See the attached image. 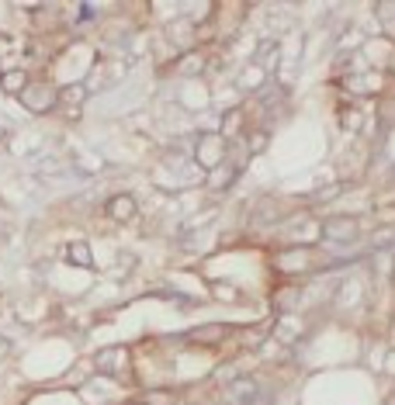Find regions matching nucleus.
I'll list each match as a JSON object with an SVG mask.
<instances>
[{
  "label": "nucleus",
  "mask_w": 395,
  "mask_h": 405,
  "mask_svg": "<svg viewBox=\"0 0 395 405\" xmlns=\"http://www.w3.org/2000/svg\"><path fill=\"white\" fill-rule=\"evenodd\" d=\"M21 101H25V108H28V111H35V115H46V111H53V108L59 104V90L53 87V83L32 80V83L25 87Z\"/></svg>",
  "instance_id": "1"
},
{
  "label": "nucleus",
  "mask_w": 395,
  "mask_h": 405,
  "mask_svg": "<svg viewBox=\"0 0 395 405\" xmlns=\"http://www.w3.org/2000/svg\"><path fill=\"white\" fill-rule=\"evenodd\" d=\"M222 149H226V139H222V135H212V139L198 142V160H201L205 167H219V163H222Z\"/></svg>",
  "instance_id": "2"
},
{
  "label": "nucleus",
  "mask_w": 395,
  "mask_h": 405,
  "mask_svg": "<svg viewBox=\"0 0 395 405\" xmlns=\"http://www.w3.org/2000/svg\"><path fill=\"white\" fill-rule=\"evenodd\" d=\"M108 215L118 219V222H128V219H135V201L128 198V194H118L108 201Z\"/></svg>",
  "instance_id": "3"
},
{
  "label": "nucleus",
  "mask_w": 395,
  "mask_h": 405,
  "mask_svg": "<svg viewBox=\"0 0 395 405\" xmlns=\"http://www.w3.org/2000/svg\"><path fill=\"white\" fill-rule=\"evenodd\" d=\"M0 87H4V94H25V87H28V73L25 69H7L4 76H0Z\"/></svg>",
  "instance_id": "4"
},
{
  "label": "nucleus",
  "mask_w": 395,
  "mask_h": 405,
  "mask_svg": "<svg viewBox=\"0 0 395 405\" xmlns=\"http://www.w3.org/2000/svg\"><path fill=\"white\" fill-rule=\"evenodd\" d=\"M222 336H226V326H205V329H198L191 340H194V343H219Z\"/></svg>",
  "instance_id": "5"
},
{
  "label": "nucleus",
  "mask_w": 395,
  "mask_h": 405,
  "mask_svg": "<svg viewBox=\"0 0 395 405\" xmlns=\"http://www.w3.org/2000/svg\"><path fill=\"white\" fill-rule=\"evenodd\" d=\"M83 94H87V87H80V83H76V87H66V90H59V101H66V104H76Z\"/></svg>",
  "instance_id": "6"
},
{
  "label": "nucleus",
  "mask_w": 395,
  "mask_h": 405,
  "mask_svg": "<svg viewBox=\"0 0 395 405\" xmlns=\"http://www.w3.org/2000/svg\"><path fill=\"white\" fill-rule=\"evenodd\" d=\"M69 260L80 263V267H91V249H83V246L76 242V246H69Z\"/></svg>",
  "instance_id": "7"
},
{
  "label": "nucleus",
  "mask_w": 395,
  "mask_h": 405,
  "mask_svg": "<svg viewBox=\"0 0 395 405\" xmlns=\"http://www.w3.org/2000/svg\"><path fill=\"white\" fill-rule=\"evenodd\" d=\"M326 235L347 239V235H354V226H350V222H330V226H326Z\"/></svg>",
  "instance_id": "8"
},
{
  "label": "nucleus",
  "mask_w": 395,
  "mask_h": 405,
  "mask_svg": "<svg viewBox=\"0 0 395 405\" xmlns=\"http://www.w3.org/2000/svg\"><path fill=\"white\" fill-rule=\"evenodd\" d=\"M274 298H278V308H291V305H295L291 298H298V291H295V288H284V291H278Z\"/></svg>",
  "instance_id": "9"
}]
</instances>
